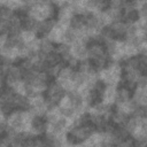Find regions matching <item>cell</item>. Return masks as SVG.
<instances>
[{
  "mask_svg": "<svg viewBox=\"0 0 147 147\" xmlns=\"http://www.w3.org/2000/svg\"><path fill=\"white\" fill-rule=\"evenodd\" d=\"M71 54L75 59L78 61H84L88 59V51H87V45L83 44L82 41H75L71 45Z\"/></svg>",
  "mask_w": 147,
  "mask_h": 147,
  "instance_id": "cell-1",
  "label": "cell"
},
{
  "mask_svg": "<svg viewBox=\"0 0 147 147\" xmlns=\"http://www.w3.org/2000/svg\"><path fill=\"white\" fill-rule=\"evenodd\" d=\"M116 95H117V86H107V88L105 90V92L102 94L103 102L110 103V105L115 103Z\"/></svg>",
  "mask_w": 147,
  "mask_h": 147,
  "instance_id": "cell-2",
  "label": "cell"
},
{
  "mask_svg": "<svg viewBox=\"0 0 147 147\" xmlns=\"http://www.w3.org/2000/svg\"><path fill=\"white\" fill-rule=\"evenodd\" d=\"M140 15L138 9H130L124 10V22L127 24H137L140 21Z\"/></svg>",
  "mask_w": 147,
  "mask_h": 147,
  "instance_id": "cell-3",
  "label": "cell"
},
{
  "mask_svg": "<svg viewBox=\"0 0 147 147\" xmlns=\"http://www.w3.org/2000/svg\"><path fill=\"white\" fill-rule=\"evenodd\" d=\"M131 92L124 87H121V88H117V95H116V100H115V103L116 105H124L125 102H127L129 100H131Z\"/></svg>",
  "mask_w": 147,
  "mask_h": 147,
  "instance_id": "cell-4",
  "label": "cell"
},
{
  "mask_svg": "<svg viewBox=\"0 0 147 147\" xmlns=\"http://www.w3.org/2000/svg\"><path fill=\"white\" fill-rule=\"evenodd\" d=\"M55 49V46H54V42H52L47 37L46 38H42L40 39V46H39V52L47 55V54H51L53 53Z\"/></svg>",
  "mask_w": 147,
  "mask_h": 147,
  "instance_id": "cell-5",
  "label": "cell"
},
{
  "mask_svg": "<svg viewBox=\"0 0 147 147\" xmlns=\"http://www.w3.org/2000/svg\"><path fill=\"white\" fill-rule=\"evenodd\" d=\"M59 113L62 117L68 118V119H72L77 116L76 110L72 106H68V107H63V106H59Z\"/></svg>",
  "mask_w": 147,
  "mask_h": 147,
  "instance_id": "cell-6",
  "label": "cell"
},
{
  "mask_svg": "<svg viewBox=\"0 0 147 147\" xmlns=\"http://www.w3.org/2000/svg\"><path fill=\"white\" fill-rule=\"evenodd\" d=\"M139 125H140V119L134 117V116H131L125 127H126V130L129 131L130 134L134 136L138 132V130H139Z\"/></svg>",
  "mask_w": 147,
  "mask_h": 147,
  "instance_id": "cell-7",
  "label": "cell"
},
{
  "mask_svg": "<svg viewBox=\"0 0 147 147\" xmlns=\"http://www.w3.org/2000/svg\"><path fill=\"white\" fill-rule=\"evenodd\" d=\"M63 37H64V42L72 45L75 41H77L78 32H77L76 30H74L72 28L69 26V28H67V29L64 30V34H63Z\"/></svg>",
  "mask_w": 147,
  "mask_h": 147,
  "instance_id": "cell-8",
  "label": "cell"
},
{
  "mask_svg": "<svg viewBox=\"0 0 147 147\" xmlns=\"http://www.w3.org/2000/svg\"><path fill=\"white\" fill-rule=\"evenodd\" d=\"M74 74H75V70L71 69L70 67L65 65V67H63V68L60 70V74H59L57 79H67V80H71L72 77H74Z\"/></svg>",
  "mask_w": 147,
  "mask_h": 147,
  "instance_id": "cell-9",
  "label": "cell"
},
{
  "mask_svg": "<svg viewBox=\"0 0 147 147\" xmlns=\"http://www.w3.org/2000/svg\"><path fill=\"white\" fill-rule=\"evenodd\" d=\"M60 117H61V115H60V113H59V108H57V109H54V110H48V111L46 113V115H45V118H46V121H47L49 124L57 122Z\"/></svg>",
  "mask_w": 147,
  "mask_h": 147,
  "instance_id": "cell-10",
  "label": "cell"
},
{
  "mask_svg": "<svg viewBox=\"0 0 147 147\" xmlns=\"http://www.w3.org/2000/svg\"><path fill=\"white\" fill-rule=\"evenodd\" d=\"M13 10L5 6V5H1V9H0V17H1V21H8L11 16H13Z\"/></svg>",
  "mask_w": 147,
  "mask_h": 147,
  "instance_id": "cell-11",
  "label": "cell"
},
{
  "mask_svg": "<svg viewBox=\"0 0 147 147\" xmlns=\"http://www.w3.org/2000/svg\"><path fill=\"white\" fill-rule=\"evenodd\" d=\"M22 38L25 44H29L37 39V34H36V32H33L31 30H24V31H22Z\"/></svg>",
  "mask_w": 147,
  "mask_h": 147,
  "instance_id": "cell-12",
  "label": "cell"
},
{
  "mask_svg": "<svg viewBox=\"0 0 147 147\" xmlns=\"http://www.w3.org/2000/svg\"><path fill=\"white\" fill-rule=\"evenodd\" d=\"M5 6H7V7H9L11 10H14V11H16L18 8H21L23 5H22V2H21V0H8L7 1V3L5 5Z\"/></svg>",
  "mask_w": 147,
  "mask_h": 147,
  "instance_id": "cell-13",
  "label": "cell"
},
{
  "mask_svg": "<svg viewBox=\"0 0 147 147\" xmlns=\"http://www.w3.org/2000/svg\"><path fill=\"white\" fill-rule=\"evenodd\" d=\"M137 25H138L140 32L147 36V18H140V21L137 23Z\"/></svg>",
  "mask_w": 147,
  "mask_h": 147,
  "instance_id": "cell-14",
  "label": "cell"
},
{
  "mask_svg": "<svg viewBox=\"0 0 147 147\" xmlns=\"http://www.w3.org/2000/svg\"><path fill=\"white\" fill-rule=\"evenodd\" d=\"M138 88H146L147 87V76H139L137 79Z\"/></svg>",
  "mask_w": 147,
  "mask_h": 147,
  "instance_id": "cell-15",
  "label": "cell"
},
{
  "mask_svg": "<svg viewBox=\"0 0 147 147\" xmlns=\"http://www.w3.org/2000/svg\"><path fill=\"white\" fill-rule=\"evenodd\" d=\"M138 11L141 18H147V1L140 5V7L138 8Z\"/></svg>",
  "mask_w": 147,
  "mask_h": 147,
  "instance_id": "cell-16",
  "label": "cell"
},
{
  "mask_svg": "<svg viewBox=\"0 0 147 147\" xmlns=\"http://www.w3.org/2000/svg\"><path fill=\"white\" fill-rule=\"evenodd\" d=\"M118 147H136V142L132 141L131 139H127V140H125L124 142H122Z\"/></svg>",
  "mask_w": 147,
  "mask_h": 147,
  "instance_id": "cell-17",
  "label": "cell"
}]
</instances>
